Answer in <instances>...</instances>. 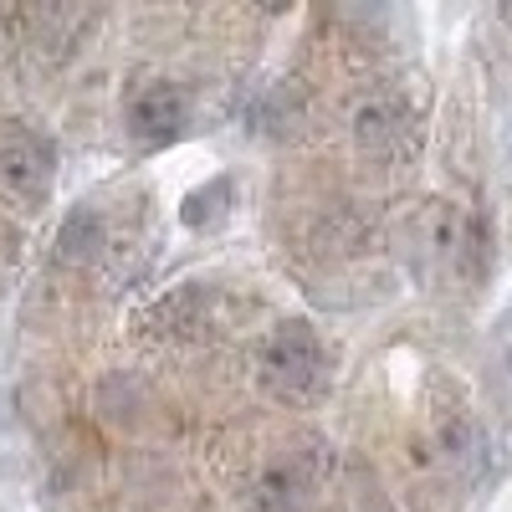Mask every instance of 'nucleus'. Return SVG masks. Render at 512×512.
<instances>
[{
  "instance_id": "1",
  "label": "nucleus",
  "mask_w": 512,
  "mask_h": 512,
  "mask_svg": "<svg viewBox=\"0 0 512 512\" xmlns=\"http://www.w3.org/2000/svg\"><path fill=\"white\" fill-rule=\"evenodd\" d=\"M256 369H262V384H267L277 400H287V405H308V400L323 395V384H328L323 338L313 333V323L287 318V323H277V328L267 333Z\"/></svg>"
},
{
  "instance_id": "2",
  "label": "nucleus",
  "mask_w": 512,
  "mask_h": 512,
  "mask_svg": "<svg viewBox=\"0 0 512 512\" xmlns=\"http://www.w3.org/2000/svg\"><path fill=\"white\" fill-rule=\"evenodd\" d=\"M0 195L16 200L21 210H36L52 195V149L26 128L0 134Z\"/></svg>"
},
{
  "instance_id": "3",
  "label": "nucleus",
  "mask_w": 512,
  "mask_h": 512,
  "mask_svg": "<svg viewBox=\"0 0 512 512\" xmlns=\"http://www.w3.org/2000/svg\"><path fill=\"white\" fill-rule=\"evenodd\" d=\"M185 128V98L169 82H144L128 98V134L139 144H169Z\"/></svg>"
},
{
  "instance_id": "4",
  "label": "nucleus",
  "mask_w": 512,
  "mask_h": 512,
  "mask_svg": "<svg viewBox=\"0 0 512 512\" xmlns=\"http://www.w3.org/2000/svg\"><path fill=\"white\" fill-rule=\"evenodd\" d=\"M308 492H313V466H308V456H282V461H272L267 472L251 482V502L262 507V512H292Z\"/></svg>"
},
{
  "instance_id": "5",
  "label": "nucleus",
  "mask_w": 512,
  "mask_h": 512,
  "mask_svg": "<svg viewBox=\"0 0 512 512\" xmlns=\"http://www.w3.org/2000/svg\"><path fill=\"white\" fill-rule=\"evenodd\" d=\"M98 246H103V216L98 210H72V216L62 221V231H57V262L62 267H88L93 256H98Z\"/></svg>"
},
{
  "instance_id": "6",
  "label": "nucleus",
  "mask_w": 512,
  "mask_h": 512,
  "mask_svg": "<svg viewBox=\"0 0 512 512\" xmlns=\"http://www.w3.org/2000/svg\"><path fill=\"white\" fill-rule=\"evenodd\" d=\"M395 139H405V113L395 103H364L359 108V144L369 154H395Z\"/></svg>"
},
{
  "instance_id": "7",
  "label": "nucleus",
  "mask_w": 512,
  "mask_h": 512,
  "mask_svg": "<svg viewBox=\"0 0 512 512\" xmlns=\"http://www.w3.org/2000/svg\"><path fill=\"white\" fill-rule=\"evenodd\" d=\"M226 205H231V180H210L205 190H195L190 200H185V210H180V216H185V226H210V216H226Z\"/></svg>"
}]
</instances>
